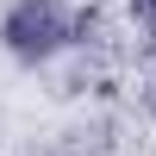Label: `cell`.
<instances>
[{
  "label": "cell",
  "mask_w": 156,
  "mask_h": 156,
  "mask_svg": "<svg viewBox=\"0 0 156 156\" xmlns=\"http://www.w3.org/2000/svg\"><path fill=\"white\" fill-rule=\"evenodd\" d=\"M62 37H69V19H62L56 0H19L12 19H6V44L19 56H50Z\"/></svg>",
  "instance_id": "1"
},
{
  "label": "cell",
  "mask_w": 156,
  "mask_h": 156,
  "mask_svg": "<svg viewBox=\"0 0 156 156\" xmlns=\"http://www.w3.org/2000/svg\"><path fill=\"white\" fill-rule=\"evenodd\" d=\"M144 6H150V19H156V0H144Z\"/></svg>",
  "instance_id": "2"
}]
</instances>
